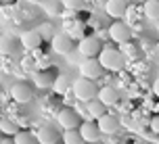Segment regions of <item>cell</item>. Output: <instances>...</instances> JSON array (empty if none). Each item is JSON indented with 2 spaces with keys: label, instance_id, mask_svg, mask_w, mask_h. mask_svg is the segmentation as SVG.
I'll return each instance as SVG.
<instances>
[{
  "label": "cell",
  "instance_id": "13",
  "mask_svg": "<svg viewBox=\"0 0 159 144\" xmlns=\"http://www.w3.org/2000/svg\"><path fill=\"white\" fill-rule=\"evenodd\" d=\"M144 17L151 21H159V0H147L144 2Z\"/></svg>",
  "mask_w": 159,
  "mask_h": 144
},
{
  "label": "cell",
  "instance_id": "24",
  "mask_svg": "<svg viewBox=\"0 0 159 144\" xmlns=\"http://www.w3.org/2000/svg\"><path fill=\"white\" fill-rule=\"evenodd\" d=\"M38 32L42 33V38H55V36H52V27H50V23H44Z\"/></svg>",
  "mask_w": 159,
  "mask_h": 144
},
{
  "label": "cell",
  "instance_id": "28",
  "mask_svg": "<svg viewBox=\"0 0 159 144\" xmlns=\"http://www.w3.org/2000/svg\"><path fill=\"white\" fill-rule=\"evenodd\" d=\"M157 29H159V21H157Z\"/></svg>",
  "mask_w": 159,
  "mask_h": 144
},
{
  "label": "cell",
  "instance_id": "25",
  "mask_svg": "<svg viewBox=\"0 0 159 144\" xmlns=\"http://www.w3.org/2000/svg\"><path fill=\"white\" fill-rule=\"evenodd\" d=\"M126 55L130 56V59H134V56H136V48L132 46V44H128V42H126Z\"/></svg>",
  "mask_w": 159,
  "mask_h": 144
},
{
  "label": "cell",
  "instance_id": "16",
  "mask_svg": "<svg viewBox=\"0 0 159 144\" xmlns=\"http://www.w3.org/2000/svg\"><path fill=\"white\" fill-rule=\"evenodd\" d=\"M71 86V80H69V75H59V77H55V84H52V88H55L57 94H63V92H67V88Z\"/></svg>",
  "mask_w": 159,
  "mask_h": 144
},
{
  "label": "cell",
  "instance_id": "17",
  "mask_svg": "<svg viewBox=\"0 0 159 144\" xmlns=\"http://www.w3.org/2000/svg\"><path fill=\"white\" fill-rule=\"evenodd\" d=\"M98 98H101L107 107H111V104L117 103V92H115L113 88H103L101 92H98Z\"/></svg>",
  "mask_w": 159,
  "mask_h": 144
},
{
  "label": "cell",
  "instance_id": "5",
  "mask_svg": "<svg viewBox=\"0 0 159 144\" xmlns=\"http://www.w3.org/2000/svg\"><path fill=\"white\" fill-rule=\"evenodd\" d=\"M57 121H59V125H61L63 129H73V128H78V125H80V117L71 111V109H63V111H59Z\"/></svg>",
  "mask_w": 159,
  "mask_h": 144
},
{
  "label": "cell",
  "instance_id": "10",
  "mask_svg": "<svg viewBox=\"0 0 159 144\" xmlns=\"http://www.w3.org/2000/svg\"><path fill=\"white\" fill-rule=\"evenodd\" d=\"M98 128H101L103 134H113V132H117L119 121H117V117H113V115H107V113H105L103 117H98Z\"/></svg>",
  "mask_w": 159,
  "mask_h": 144
},
{
  "label": "cell",
  "instance_id": "27",
  "mask_svg": "<svg viewBox=\"0 0 159 144\" xmlns=\"http://www.w3.org/2000/svg\"><path fill=\"white\" fill-rule=\"evenodd\" d=\"M153 92H155V96H159V77L155 80V84H153Z\"/></svg>",
  "mask_w": 159,
  "mask_h": 144
},
{
  "label": "cell",
  "instance_id": "2",
  "mask_svg": "<svg viewBox=\"0 0 159 144\" xmlns=\"http://www.w3.org/2000/svg\"><path fill=\"white\" fill-rule=\"evenodd\" d=\"M73 94L78 96L80 100H84V103L92 100L96 96V88H94V84H92V80H88V77L75 80L73 81Z\"/></svg>",
  "mask_w": 159,
  "mask_h": 144
},
{
  "label": "cell",
  "instance_id": "9",
  "mask_svg": "<svg viewBox=\"0 0 159 144\" xmlns=\"http://www.w3.org/2000/svg\"><path fill=\"white\" fill-rule=\"evenodd\" d=\"M42 44V33L38 29H32V32H25L21 33V46L27 48V50H34Z\"/></svg>",
  "mask_w": 159,
  "mask_h": 144
},
{
  "label": "cell",
  "instance_id": "6",
  "mask_svg": "<svg viewBox=\"0 0 159 144\" xmlns=\"http://www.w3.org/2000/svg\"><path fill=\"white\" fill-rule=\"evenodd\" d=\"M101 50H103V48H101V44H98L96 38H84L78 46V52L84 56V59H86V56H96Z\"/></svg>",
  "mask_w": 159,
  "mask_h": 144
},
{
  "label": "cell",
  "instance_id": "19",
  "mask_svg": "<svg viewBox=\"0 0 159 144\" xmlns=\"http://www.w3.org/2000/svg\"><path fill=\"white\" fill-rule=\"evenodd\" d=\"M63 142L65 144H80V142H84V138H82V134H75V132H73V129H67V132H65L63 134Z\"/></svg>",
  "mask_w": 159,
  "mask_h": 144
},
{
  "label": "cell",
  "instance_id": "15",
  "mask_svg": "<svg viewBox=\"0 0 159 144\" xmlns=\"http://www.w3.org/2000/svg\"><path fill=\"white\" fill-rule=\"evenodd\" d=\"M55 134H57V132L52 128H42L38 132V142H42V144H55L57 142Z\"/></svg>",
  "mask_w": 159,
  "mask_h": 144
},
{
  "label": "cell",
  "instance_id": "14",
  "mask_svg": "<svg viewBox=\"0 0 159 144\" xmlns=\"http://www.w3.org/2000/svg\"><path fill=\"white\" fill-rule=\"evenodd\" d=\"M105 107H107V104H105L101 98H98V100H88V115L98 119V117L105 115Z\"/></svg>",
  "mask_w": 159,
  "mask_h": 144
},
{
  "label": "cell",
  "instance_id": "8",
  "mask_svg": "<svg viewBox=\"0 0 159 144\" xmlns=\"http://www.w3.org/2000/svg\"><path fill=\"white\" fill-rule=\"evenodd\" d=\"M52 50L57 55H69L71 50V38L67 33H57L52 38Z\"/></svg>",
  "mask_w": 159,
  "mask_h": 144
},
{
  "label": "cell",
  "instance_id": "1",
  "mask_svg": "<svg viewBox=\"0 0 159 144\" xmlns=\"http://www.w3.org/2000/svg\"><path fill=\"white\" fill-rule=\"evenodd\" d=\"M80 69V75L82 77H88V80H96L101 73H103V65L98 59L94 56H86V59H82V63L78 65Z\"/></svg>",
  "mask_w": 159,
  "mask_h": 144
},
{
  "label": "cell",
  "instance_id": "23",
  "mask_svg": "<svg viewBox=\"0 0 159 144\" xmlns=\"http://www.w3.org/2000/svg\"><path fill=\"white\" fill-rule=\"evenodd\" d=\"M63 2L65 8H69V11H80V8L84 7V0H61Z\"/></svg>",
  "mask_w": 159,
  "mask_h": 144
},
{
  "label": "cell",
  "instance_id": "22",
  "mask_svg": "<svg viewBox=\"0 0 159 144\" xmlns=\"http://www.w3.org/2000/svg\"><path fill=\"white\" fill-rule=\"evenodd\" d=\"M36 140H38V138H32V136H27V134H19V132L13 136V142L15 144H34Z\"/></svg>",
  "mask_w": 159,
  "mask_h": 144
},
{
  "label": "cell",
  "instance_id": "26",
  "mask_svg": "<svg viewBox=\"0 0 159 144\" xmlns=\"http://www.w3.org/2000/svg\"><path fill=\"white\" fill-rule=\"evenodd\" d=\"M151 129L155 134H159V117H153L151 119Z\"/></svg>",
  "mask_w": 159,
  "mask_h": 144
},
{
  "label": "cell",
  "instance_id": "21",
  "mask_svg": "<svg viewBox=\"0 0 159 144\" xmlns=\"http://www.w3.org/2000/svg\"><path fill=\"white\" fill-rule=\"evenodd\" d=\"M0 129H2V134H11V136H15L17 132V125L13 123V121H8V119H2L0 121Z\"/></svg>",
  "mask_w": 159,
  "mask_h": 144
},
{
  "label": "cell",
  "instance_id": "7",
  "mask_svg": "<svg viewBox=\"0 0 159 144\" xmlns=\"http://www.w3.org/2000/svg\"><path fill=\"white\" fill-rule=\"evenodd\" d=\"M80 134H82V138H84V142H96L103 132H101V128H98V123L86 121V123L80 125Z\"/></svg>",
  "mask_w": 159,
  "mask_h": 144
},
{
  "label": "cell",
  "instance_id": "29",
  "mask_svg": "<svg viewBox=\"0 0 159 144\" xmlns=\"http://www.w3.org/2000/svg\"><path fill=\"white\" fill-rule=\"evenodd\" d=\"M143 2H147V0H143Z\"/></svg>",
  "mask_w": 159,
  "mask_h": 144
},
{
  "label": "cell",
  "instance_id": "20",
  "mask_svg": "<svg viewBox=\"0 0 159 144\" xmlns=\"http://www.w3.org/2000/svg\"><path fill=\"white\" fill-rule=\"evenodd\" d=\"M34 80H36V84H38V88H48L50 84H55V80H52L48 73H38Z\"/></svg>",
  "mask_w": 159,
  "mask_h": 144
},
{
  "label": "cell",
  "instance_id": "18",
  "mask_svg": "<svg viewBox=\"0 0 159 144\" xmlns=\"http://www.w3.org/2000/svg\"><path fill=\"white\" fill-rule=\"evenodd\" d=\"M61 7H63V2H57V0H46V2H44V11H46V15H50V17L59 15Z\"/></svg>",
  "mask_w": 159,
  "mask_h": 144
},
{
  "label": "cell",
  "instance_id": "12",
  "mask_svg": "<svg viewBox=\"0 0 159 144\" xmlns=\"http://www.w3.org/2000/svg\"><path fill=\"white\" fill-rule=\"evenodd\" d=\"M105 11L109 17H124L126 15V2L124 0H109L105 4Z\"/></svg>",
  "mask_w": 159,
  "mask_h": 144
},
{
  "label": "cell",
  "instance_id": "3",
  "mask_svg": "<svg viewBox=\"0 0 159 144\" xmlns=\"http://www.w3.org/2000/svg\"><path fill=\"white\" fill-rule=\"evenodd\" d=\"M98 61H101V65H103L105 69H111V71H117L119 67H121V55L115 48H109V46H105L98 52Z\"/></svg>",
  "mask_w": 159,
  "mask_h": 144
},
{
  "label": "cell",
  "instance_id": "11",
  "mask_svg": "<svg viewBox=\"0 0 159 144\" xmlns=\"http://www.w3.org/2000/svg\"><path fill=\"white\" fill-rule=\"evenodd\" d=\"M11 96H13V100H17V103H27L32 98V90H30V86H25V84H15L11 88Z\"/></svg>",
  "mask_w": 159,
  "mask_h": 144
},
{
  "label": "cell",
  "instance_id": "4",
  "mask_svg": "<svg viewBox=\"0 0 159 144\" xmlns=\"http://www.w3.org/2000/svg\"><path fill=\"white\" fill-rule=\"evenodd\" d=\"M109 33H111V40L117 42V44H126V42H130V38H132L130 27H128L126 23H121V21L113 23L111 29H109Z\"/></svg>",
  "mask_w": 159,
  "mask_h": 144
}]
</instances>
